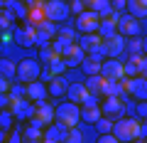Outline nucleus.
<instances>
[{
    "instance_id": "obj_1",
    "label": "nucleus",
    "mask_w": 147,
    "mask_h": 143,
    "mask_svg": "<svg viewBox=\"0 0 147 143\" xmlns=\"http://www.w3.org/2000/svg\"><path fill=\"white\" fill-rule=\"evenodd\" d=\"M140 131H142V123L137 121V118H118L115 123H113V136L118 138L120 143H130L135 141V138H140Z\"/></svg>"
},
{
    "instance_id": "obj_2",
    "label": "nucleus",
    "mask_w": 147,
    "mask_h": 143,
    "mask_svg": "<svg viewBox=\"0 0 147 143\" xmlns=\"http://www.w3.org/2000/svg\"><path fill=\"white\" fill-rule=\"evenodd\" d=\"M54 121L64 123L66 128H76L81 121V106L74 104V101H64L54 109Z\"/></svg>"
},
{
    "instance_id": "obj_3",
    "label": "nucleus",
    "mask_w": 147,
    "mask_h": 143,
    "mask_svg": "<svg viewBox=\"0 0 147 143\" xmlns=\"http://www.w3.org/2000/svg\"><path fill=\"white\" fill-rule=\"evenodd\" d=\"M98 25H100V15L93 12V10H88V8L81 15H76V32H81V35H93V32H98Z\"/></svg>"
},
{
    "instance_id": "obj_4",
    "label": "nucleus",
    "mask_w": 147,
    "mask_h": 143,
    "mask_svg": "<svg viewBox=\"0 0 147 143\" xmlns=\"http://www.w3.org/2000/svg\"><path fill=\"white\" fill-rule=\"evenodd\" d=\"M39 74H42V69H39V62H37V59L27 57V59H20V62H17V79H20L22 84L37 81Z\"/></svg>"
},
{
    "instance_id": "obj_5",
    "label": "nucleus",
    "mask_w": 147,
    "mask_h": 143,
    "mask_svg": "<svg viewBox=\"0 0 147 143\" xmlns=\"http://www.w3.org/2000/svg\"><path fill=\"white\" fill-rule=\"evenodd\" d=\"M34 109H37V104L34 101H30L27 96H22V99H10V111H12V116H15V121H30L32 116H34Z\"/></svg>"
},
{
    "instance_id": "obj_6",
    "label": "nucleus",
    "mask_w": 147,
    "mask_h": 143,
    "mask_svg": "<svg viewBox=\"0 0 147 143\" xmlns=\"http://www.w3.org/2000/svg\"><path fill=\"white\" fill-rule=\"evenodd\" d=\"M44 15H47L49 22H64L71 12H69V3L64 0H49L44 3Z\"/></svg>"
},
{
    "instance_id": "obj_7",
    "label": "nucleus",
    "mask_w": 147,
    "mask_h": 143,
    "mask_svg": "<svg viewBox=\"0 0 147 143\" xmlns=\"http://www.w3.org/2000/svg\"><path fill=\"white\" fill-rule=\"evenodd\" d=\"M123 84H125V91L137 101H147V77H123Z\"/></svg>"
},
{
    "instance_id": "obj_8",
    "label": "nucleus",
    "mask_w": 147,
    "mask_h": 143,
    "mask_svg": "<svg viewBox=\"0 0 147 143\" xmlns=\"http://www.w3.org/2000/svg\"><path fill=\"white\" fill-rule=\"evenodd\" d=\"M100 111H103V116L118 121V118H123V114H125V104H123L120 96H105L103 106H100Z\"/></svg>"
},
{
    "instance_id": "obj_9",
    "label": "nucleus",
    "mask_w": 147,
    "mask_h": 143,
    "mask_svg": "<svg viewBox=\"0 0 147 143\" xmlns=\"http://www.w3.org/2000/svg\"><path fill=\"white\" fill-rule=\"evenodd\" d=\"M137 32H140V20L132 15H120L118 20V35L123 37H137Z\"/></svg>"
},
{
    "instance_id": "obj_10",
    "label": "nucleus",
    "mask_w": 147,
    "mask_h": 143,
    "mask_svg": "<svg viewBox=\"0 0 147 143\" xmlns=\"http://www.w3.org/2000/svg\"><path fill=\"white\" fill-rule=\"evenodd\" d=\"M66 131H69V128L64 126V123L54 121V123H49V126L44 128L42 141H44V143H61V141H64V136H66Z\"/></svg>"
},
{
    "instance_id": "obj_11",
    "label": "nucleus",
    "mask_w": 147,
    "mask_h": 143,
    "mask_svg": "<svg viewBox=\"0 0 147 143\" xmlns=\"http://www.w3.org/2000/svg\"><path fill=\"white\" fill-rule=\"evenodd\" d=\"M100 74H103L105 79L120 81L123 77H125V72H123V64L118 62V59H105V62L100 64Z\"/></svg>"
},
{
    "instance_id": "obj_12",
    "label": "nucleus",
    "mask_w": 147,
    "mask_h": 143,
    "mask_svg": "<svg viewBox=\"0 0 147 143\" xmlns=\"http://www.w3.org/2000/svg\"><path fill=\"white\" fill-rule=\"evenodd\" d=\"M34 32H37V27H34V25L15 27V32H12V40H15L20 47H32V44H34Z\"/></svg>"
},
{
    "instance_id": "obj_13",
    "label": "nucleus",
    "mask_w": 147,
    "mask_h": 143,
    "mask_svg": "<svg viewBox=\"0 0 147 143\" xmlns=\"http://www.w3.org/2000/svg\"><path fill=\"white\" fill-rule=\"evenodd\" d=\"M103 47H105V54H108V59H118V54L125 49V37L115 32L113 37L103 40Z\"/></svg>"
},
{
    "instance_id": "obj_14",
    "label": "nucleus",
    "mask_w": 147,
    "mask_h": 143,
    "mask_svg": "<svg viewBox=\"0 0 147 143\" xmlns=\"http://www.w3.org/2000/svg\"><path fill=\"white\" fill-rule=\"evenodd\" d=\"M61 59H64V64H66V69H71V67H79V64L86 59V52L79 47V42H76V44H71V47L61 54Z\"/></svg>"
},
{
    "instance_id": "obj_15",
    "label": "nucleus",
    "mask_w": 147,
    "mask_h": 143,
    "mask_svg": "<svg viewBox=\"0 0 147 143\" xmlns=\"http://www.w3.org/2000/svg\"><path fill=\"white\" fill-rule=\"evenodd\" d=\"M47 96H49V91H47V84L44 81H30L27 84V99L30 101H34V104H39V101H47Z\"/></svg>"
},
{
    "instance_id": "obj_16",
    "label": "nucleus",
    "mask_w": 147,
    "mask_h": 143,
    "mask_svg": "<svg viewBox=\"0 0 147 143\" xmlns=\"http://www.w3.org/2000/svg\"><path fill=\"white\" fill-rule=\"evenodd\" d=\"M34 118L42 123L44 128H47L49 123H54V106L47 104V101H39V104H37V109H34Z\"/></svg>"
},
{
    "instance_id": "obj_17",
    "label": "nucleus",
    "mask_w": 147,
    "mask_h": 143,
    "mask_svg": "<svg viewBox=\"0 0 147 143\" xmlns=\"http://www.w3.org/2000/svg\"><path fill=\"white\" fill-rule=\"evenodd\" d=\"M118 20H120V12H115L113 17H105V20H100V25H98V35L103 40H108V37H113L118 32Z\"/></svg>"
},
{
    "instance_id": "obj_18",
    "label": "nucleus",
    "mask_w": 147,
    "mask_h": 143,
    "mask_svg": "<svg viewBox=\"0 0 147 143\" xmlns=\"http://www.w3.org/2000/svg\"><path fill=\"white\" fill-rule=\"evenodd\" d=\"M66 94H69V101H74V104L81 106L91 91L86 89V84H69V86H66Z\"/></svg>"
},
{
    "instance_id": "obj_19",
    "label": "nucleus",
    "mask_w": 147,
    "mask_h": 143,
    "mask_svg": "<svg viewBox=\"0 0 147 143\" xmlns=\"http://www.w3.org/2000/svg\"><path fill=\"white\" fill-rule=\"evenodd\" d=\"M100 116H103V111H100L98 104H93V106H81V121L93 123V126H96V121H98Z\"/></svg>"
},
{
    "instance_id": "obj_20",
    "label": "nucleus",
    "mask_w": 147,
    "mask_h": 143,
    "mask_svg": "<svg viewBox=\"0 0 147 143\" xmlns=\"http://www.w3.org/2000/svg\"><path fill=\"white\" fill-rule=\"evenodd\" d=\"M44 20H47V15H44V3H42V5H32L30 12H27V22L34 25V27H39Z\"/></svg>"
},
{
    "instance_id": "obj_21",
    "label": "nucleus",
    "mask_w": 147,
    "mask_h": 143,
    "mask_svg": "<svg viewBox=\"0 0 147 143\" xmlns=\"http://www.w3.org/2000/svg\"><path fill=\"white\" fill-rule=\"evenodd\" d=\"M7 10H10L15 17H20V20H27V12H30V8H27L22 0H7Z\"/></svg>"
},
{
    "instance_id": "obj_22",
    "label": "nucleus",
    "mask_w": 147,
    "mask_h": 143,
    "mask_svg": "<svg viewBox=\"0 0 147 143\" xmlns=\"http://www.w3.org/2000/svg\"><path fill=\"white\" fill-rule=\"evenodd\" d=\"M66 81L61 79V77H54L52 81L47 84V91H49V96H61V94H66Z\"/></svg>"
},
{
    "instance_id": "obj_23",
    "label": "nucleus",
    "mask_w": 147,
    "mask_h": 143,
    "mask_svg": "<svg viewBox=\"0 0 147 143\" xmlns=\"http://www.w3.org/2000/svg\"><path fill=\"white\" fill-rule=\"evenodd\" d=\"M103 42V37H100L98 32H93V35H84V37L79 40V47L84 49V52H88V49H93L96 44H100Z\"/></svg>"
},
{
    "instance_id": "obj_24",
    "label": "nucleus",
    "mask_w": 147,
    "mask_h": 143,
    "mask_svg": "<svg viewBox=\"0 0 147 143\" xmlns=\"http://www.w3.org/2000/svg\"><path fill=\"white\" fill-rule=\"evenodd\" d=\"M0 74L5 77V79L17 77V64L12 62V59H0Z\"/></svg>"
},
{
    "instance_id": "obj_25",
    "label": "nucleus",
    "mask_w": 147,
    "mask_h": 143,
    "mask_svg": "<svg viewBox=\"0 0 147 143\" xmlns=\"http://www.w3.org/2000/svg\"><path fill=\"white\" fill-rule=\"evenodd\" d=\"M103 81H105V77H103V74H91L88 79H86V89L93 91V94H96V91L100 94V89H103Z\"/></svg>"
},
{
    "instance_id": "obj_26",
    "label": "nucleus",
    "mask_w": 147,
    "mask_h": 143,
    "mask_svg": "<svg viewBox=\"0 0 147 143\" xmlns=\"http://www.w3.org/2000/svg\"><path fill=\"white\" fill-rule=\"evenodd\" d=\"M12 123H15V116H12L10 109H5V111H0V131H12Z\"/></svg>"
},
{
    "instance_id": "obj_27",
    "label": "nucleus",
    "mask_w": 147,
    "mask_h": 143,
    "mask_svg": "<svg viewBox=\"0 0 147 143\" xmlns=\"http://www.w3.org/2000/svg\"><path fill=\"white\" fill-rule=\"evenodd\" d=\"M125 8H127V12H130L132 17H137V20H140V17H147V8H142L137 0H127Z\"/></svg>"
},
{
    "instance_id": "obj_28",
    "label": "nucleus",
    "mask_w": 147,
    "mask_h": 143,
    "mask_svg": "<svg viewBox=\"0 0 147 143\" xmlns=\"http://www.w3.org/2000/svg\"><path fill=\"white\" fill-rule=\"evenodd\" d=\"M86 57H88V59H93V62H105V57H108V54H105L103 42H100V44H96L93 49H88V52H86Z\"/></svg>"
},
{
    "instance_id": "obj_29",
    "label": "nucleus",
    "mask_w": 147,
    "mask_h": 143,
    "mask_svg": "<svg viewBox=\"0 0 147 143\" xmlns=\"http://www.w3.org/2000/svg\"><path fill=\"white\" fill-rule=\"evenodd\" d=\"M42 128H37V126H32V123H30V126H27L25 128V133H22V141H42Z\"/></svg>"
},
{
    "instance_id": "obj_30",
    "label": "nucleus",
    "mask_w": 147,
    "mask_h": 143,
    "mask_svg": "<svg viewBox=\"0 0 147 143\" xmlns=\"http://www.w3.org/2000/svg\"><path fill=\"white\" fill-rule=\"evenodd\" d=\"M100 64H103V62H93V59L86 57L84 62H81V67H84L86 77H91V74H100Z\"/></svg>"
},
{
    "instance_id": "obj_31",
    "label": "nucleus",
    "mask_w": 147,
    "mask_h": 143,
    "mask_svg": "<svg viewBox=\"0 0 147 143\" xmlns=\"http://www.w3.org/2000/svg\"><path fill=\"white\" fill-rule=\"evenodd\" d=\"M61 143H84V133H81L79 128H69Z\"/></svg>"
},
{
    "instance_id": "obj_32",
    "label": "nucleus",
    "mask_w": 147,
    "mask_h": 143,
    "mask_svg": "<svg viewBox=\"0 0 147 143\" xmlns=\"http://www.w3.org/2000/svg\"><path fill=\"white\" fill-rule=\"evenodd\" d=\"M39 57H42V59H44L47 64H52V62H59V59H61V54H57V52L52 49V44H49V47H42Z\"/></svg>"
},
{
    "instance_id": "obj_33",
    "label": "nucleus",
    "mask_w": 147,
    "mask_h": 143,
    "mask_svg": "<svg viewBox=\"0 0 147 143\" xmlns=\"http://www.w3.org/2000/svg\"><path fill=\"white\" fill-rule=\"evenodd\" d=\"M49 42H52V37H49L42 27H37V32H34V44H37V47H49Z\"/></svg>"
},
{
    "instance_id": "obj_34",
    "label": "nucleus",
    "mask_w": 147,
    "mask_h": 143,
    "mask_svg": "<svg viewBox=\"0 0 147 143\" xmlns=\"http://www.w3.org/2000/svg\"><path fill=\"white\" fill-rule=\"evenodd\" d=\"M113 123H115L113 118H108V116H100L98 121H96V128H98L100 133H110V131H113Z\"/></svg>"
},
{
    "instance_id": "obj_35",
    "label": "nucleus",
    "mask_w": 147,
    "mask_h": 143,
    "mask_svg": "<svg viewBox=\"0 0 147 143\" xmlns=\"http://www.w3.org/2000/svg\"><path fill=\"white\" fill-rule=\"evenodd\" d=\"M12 20H15V15H12L10 10H0V32L7 30V27L12 25Z\"/></svg>"
},
{
    "instance_id": "obj_36",
    "label": "nucleus",
    "mask_w": 147,
    "mask_h": 143,
    "mask_svg": "<svg viewBox=\"0 0 147 143\" xmlns=\"http://www.w3.org/2000/svg\"><path fill=\"white\" fill-rule=\"evenodd\" d=\"M7 94H10V99H22V96H27V84H22V81H20V84H15Z\"/></svg>"
},
{
    "instance_id": "obj_37",
    "label": "nucleus",
    "mask_w": 147,
    "mask_h": 143,
    "mask_svg": "<svg viewBox=\"0 0 147 143\" xmlns=\"http://www.w3.org/2000/svg\"><path fill=\"white\" fill-rule=\"evenodd\" d=\"M57 37H64V40H69V42H76V32H74V27H61V30L57 32Z\"/></svg>"
},
{
    "instance_id": "obj_38",
    "label": "nucleus",
    "mask_w": 147,
    "mask_h": 143,
    "mask_svg": "<svg viewBox=\"0 0 147 143\" xmlns=\"http://www.w3.org/2000/svg\"><path fill=\"white\" fill-rule=\"evenodd\" d=\"M86 10V5H84V0H71V3H69V12H84Z\"/></svg>"
},
{
    "instance_id": "obj_39",
    "label": "nucleus",
    "mask_w": 147,
    "mask_h": 143,
    "mask_svg": "<svg viewBox=\"0 0 147 143\" xmlns=\"http://www.w3.org/2000/svg\"><path fill=\"white\" fill-rule=\"evenodd\" d=\"M130 54H142V40L130 37Z\"/></svg>"
},
{
    "instance_id": "obj_40",
    "label": "nucleus",
    "mask_w": 147,
    "mask_h": 143,
    "mask_svg": "<svg viewBox=\"0 0 147 143\" xmlns=\"http://www.w3.org/2000/svg\"><path fill=\"white\" fill-rule=\"evenodd\" d=\"M137 72H140V77H147V54H140V62H137Z\"/></svg>"
},
{
    "instance_id": "obj_41",
    "label": "nucleus",
    "mask_w": 147,
    "mask_h": 143,
    "mask_svg": "<svg viewBox=\"0 0 147 143\" xmlns=\"http://www.w3.org/2000/svg\"><path fill=\"white\" fill-rule=\"evenodd\" d=\"M98 143H120V141H118L113 133H100V136H98Z\"/></svg>"
},
{
    "instance_id": "obj_42",
    "label": "nucleus",
    "mask_w": 147,
    "mask_h": 143,
    "mask_svg": "<svg viewBox=\"0 0 147 143\" xmlns=\"http://www.w3.org/2000/svg\"><path fill=\"white\" fill-rule=\"evenodd\" d=\"M5 143H22V136H20L17 131H10V133L5 136Z\"/></svg>"
},
{
    "instance_id": "obj_43",
    "label": "nucleus",
    "mask_w": 147,
    "mask_h": 143,
    "mask_svg": "<svg viewBox=\"0 0 147 143\" xmlns=\"http://www.w3.org/2000/svg\"><path fill=\"white\" fill-rule=\"evenodd\" d=\"M10 109V94H0V111Z\"/></svg>"
},
{
    "instance_id": "obj_44",
    "label": "nucleus",
    "mask_w": 147,
    "mask_h": 143,
    "mask_svg": "<svg viewBox=\"0 0 147 143\" xmlns=\"http://www.w3.org/2000/svg\"><path fill=\"white\" fill-rule=\"evenodd\" d=\"M7 91H10V79H5L0 74V94H7Z\"/></svg>"
},
{
    "instance_id": "obj_45",
    "label": "nucleus",
    "mask_w": 147,
    "mask_h": 143,
    "mask_svg": "<svg viewBox=\"0 0 147 143\" xmlns=\"http://www.w3.org/2000/svg\"><path fill=\"white\" fill-rule=\"evenodd\" d=\"M110 5H113V10H125V5H127V0H110Z\"/></svg>"
},
{
    "instance_id": "obj_46",
    "label": "nucleus",
    "mask_w": 147,
    "mask_h": 143,
    "mask_svg": "<svg viewBox=\"0 0 147 143\" xmlns=\"http://www.w3.org/2000/svg\"><path fill=\"white\" fill-rule=\"evenodd\" d=\"M137 114H140V118H147V101H140L137 104Z\"/></svg>"
},
{
    "instance_id": "obj_47",
    "label": "nucleus",
    "mask_w": 147,
    "mask_h": 143,
    "mask_svg": "<svg viewBox=\"0 0 147 143\" xmlns=\"http://www.w3.org/2000/svg\"><path fill=\"white\" fill-rule=\"evenodd\" d=\"M142 52H145V54H147V37H145V40H142Z\"/></svg>"
},
{
    "instance_id": "obj_48",
    "label": "nucleus",
    "mask_w": 147,
    "mask_h": 143,
    "mask_svg": "<svg viewBox=\"0 0 147 143\" xmlns=\"http://www.w3.org/2000/svg\"><path fill=\"white\" fill-rule=\"evenodd\" d=\"M130 143H147V138H135V141H130Z\"/></svg>"
},
{
    "instance_id": "obj_49",
    "label": "nucleus",
    "mask_w": 147,
    "mask_h": 143,
    "mask_svg": "<svg viewBox=\"0 0 147 143\" xmlns=\"http://www.w3.org/2000/svg\"><path fill=\"white\" fill-rule=\"evenodd\" d=\"M3 141H5V131H0V143H3Z\"/></svg>"
},
{
    "instance_id": "obj_50",
    "label": "nucleus",
    "mask_w": 147,
    "mask_h": 143,
    "mask_svg": "<svg viewBox=\"0 0 147 143\" xmlns=\"http://www.w3.org/2000/svg\"><path fill=\"white\" fill-rule=\"evenodd\" d=\"M137 3H140V5H142V8H147V0H137Z\"/></svg>"
},
{
    "instance_id": "obj_51",
    "label": "nucleus",
    "mask_w": 147,
    "mask_h": 143,
    "mask_svg": "<svg viewBox=\"0 0 147 143\" xmlns=\"http://www.w3.org/2000/svg\"><path fill=\"white\" fill-rule=\"evenodd\" d=\"M5 3H7V0H5ZM5 8H7V5H5Z\"/></svg>"
},
{
    "instance_id": "obj_52",
    "label": "nucleus",
    "mask_w": 147,
    "mask_h": 143,
    "mask_svg": "<svg viewBox=\"0 0 147 143\" xmlns=\"http://www.w3.org/2000/svg\"><path fill=\"white\" fill-rule=\"evenodd\" d=\"M145 123H147V118H145Z\"/></svg>"
},
{
    "instance_id": "obj_53",
    "label": "nucleus",
    "mask_w": 147,
    "mask_h": 143,
    "mask_svg": "<svg viewBox=\"0 0 147 143\" xmlns=\"http://www.w3.org/2000/svg\"><path fill=\"white\" fill-rule=\"evenodd\" d=\"M0 59H3V57H0Z\"/></svg>"
},
{
    "instance_id": "obj_54",
    "label": "nucleus",
    "mask_w": 147,
    "mask_h": 143,
    "mask_svg": "<svg viewBox=\"0 0 147 143\" xmlns=\"http://www.w3.org/2000/svg\"><path fill=\"white\" fill-rule=\"evenodd\" d=\"M42 143H44V141H42Z\"/></svg>"
}]
</instances>
